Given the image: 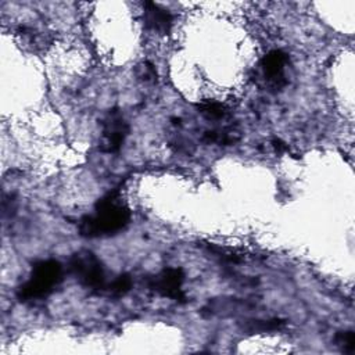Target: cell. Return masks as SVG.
<instances>
[{
  "mask_svg": "<svg viewBox=\"0 0 355 355\" xmlns=\"http://www.w3.org/2000/svg\"><path fill=\"white\" fill-rule=\"evenodd\" d=\"M136 75L143 82H155V79H157L155 67L151 62H148V61H144V62L137 65Z\"/></svg>",
  "mask_w": 355,
  "mask_h": 355,
  "instance_id": "12",
  "label": "cell"
},
{
  "mask_svg": "<svg viewBox=\"0 0 355 355\" xmlns=\"http://www.w3.org/2000/svg\"><path fill=\"white\" fill-rule=\"evenodd\" d=\"M62 280V266L55 259L37 261L25 283L17 290V297L22 302L46 298Z\"/></svg>",
  "mask_w": 355,
  "mask_h": 355,
  "instance_id": "2",
  "label": "cell"
},
{
  "mask_svg": "<svg viewBox=\"0 0 355 355\" xmlns=\"http://www.w3.org/2000/svg\"><path fill=\"white\" fill-rule=\"evenodd\" d=\"M184 280V275L180 269L168 268L150 279V288L157 291L158 294L172 298V300H183L182 284Z\"/></svg>",
  "mask_w": 355,
  "mask_h": 355,
  "instance_id": "5",
  "label": "cell"
},
{
  "mask_svg": "<svg viewBox=\"0 0 355 355\" xmlns=\"http://www.w3.org/2000/svg\"><path fill=\"white\" fill-rule=\"evenodd\" d=\"M129 126L118 110H111L103 121L100 150L107 154L118 153L128 136Z\"/></svg>",
  "mask_w": 355,
  "mask_h": 355,
  "instance_id": "4",
  "label": "cell"
},
{
  "mask_svg": "<svg viewBox=\"0 0 355 355\" xmlns=\"http://www.w3.org/2000/svg\"><path fill=\"white\" fill-rule=\"evenodd\" d=\"M132 287V279L129 275H119L108 286H105L110 295L121 297L125 295Z\"/></svg>",
  "mask_w": 355,
  "mask_h": 355,
  "instance_id": "10",
  "label": "cell"
},
{
  "mask_svg": "<svg viewBox=\"0 0 355 355\" xmlns=\"http://www.w3.org/2000/svg\"><path fill=\"white\" fill-rule=\"evenodd\" d=\"M197 108L200 114H202L207 119H211V121L223 119L227 114V108L218 101H202L197 105Z\"/></svg>",
  "mask_w": 355,
  "mask_h": 355,
  "instance_id": "9",
  "label": "cell"
},
{
  "mask_svg": "<svg viewBox=\"0 0 355 355\" xmlns=\"http://www.w3.org/2000/svg\"><path fill=\"white\" fill-rule=\"evenodd\" d=\"M272 146H273V148H275L277 153H286V151H288L287 144L283 143V141L279 140V139H275V140L272 141Z\"/></svg>",
  "mask_w": 355,
  "mask_h": 355,
  "instance_id": "13",
  "label": "cell"
},
{
  "mask_svg": "<svg viewBox=\"0 0 355 355\" xmlns=\"http://www.w3.org/2000/svg\"><path fill=\"white\" fill-rule=\"evenodd\" d=\"M69 269L78 282L92 290L105 288V276L100 259L90 251L75 252L69 259Z\"/></svg>",
  "mask_w": 355,
  "mask_h": 355,
  "instance_id": "3",
  "label": "cell"
},
{
  "mask_svg": "<svg viewBox=\"0 0 355 355\" xmlns=\"http://www.w3.org/2000/svg\"><path fill=\"white\" fill-rule=\"evenodd\" d=\"M336 343H337L338 347H341V349L344 352L352 354L354 349H355V337H354V333L351 330L340 331L336 336Z\"/></svg>",
  "mask_w": 355,
  "mask_h": 355,
  "instance_id": "11",
  "label": "cell"
},
{
  "mask_svg": "<svg viewBox=\"0 0 355 355\" xmlns=\"http://www.w3.org/2000/svg\"><path fill=\"white\" fill-rule=\"evenodd\" d=\"M144 24L146 26L159 35H165L172 28V15L168 10L155 3H144Z\"/></svg>",
  "mask_w": 355,
  "mask_h": 355,
  "instance_id": "6",
  "label": "cell"
},
{
  "mask_svg": "<svg viewBox=\"0 0 355 355\" xmlns=\"http://www.w3.org/2000/svg\"><path fill=\"white\" fill-rule=\"evenodd\" d=\"M239 132L232 128H222L207 130L202 135V140L207 143H218V144H233L239 140Z\"/></svg>",
  "mask_w": 355,
  "mask_h": 355,
  "instance_id": "8",
  "label": "cell"
},
{
  "mask_svg": "<svg viewBox=\"0 0 355 355\" xmlns=\"http://www.w3.org/2000/svg\"><path fill=\"white\" fill-rule=\"evenodd\" d=\"M130 220V211L118 191H110L101 197L94 212L85 215L78 225L80 236L94 239L112 236L123 230Z\"/></svg>",
  "mask_w": 355,
  "mask_h": 355,
  "instance_id": "1",
  "label": "cell"
},
{
  "mask_svg": "<svg viewBox=\"0 0 355 355\" xmlns=\"http://www.w3.org/2000/svg\"><path fill=\"white\" fill-rule=\"evenodd\" d=\"M287 64V55L282 50H270L262 58L261 67L265 79L273 85H280L283 80L284 67Z\"/></svg>",
  "mask_w": 355,
  "mask_h": 355,
  "instance_id": "7",
  "label": "cell"
}]
</instances>
